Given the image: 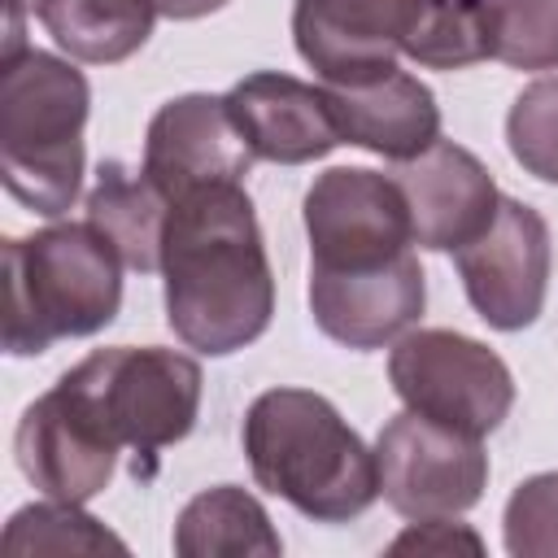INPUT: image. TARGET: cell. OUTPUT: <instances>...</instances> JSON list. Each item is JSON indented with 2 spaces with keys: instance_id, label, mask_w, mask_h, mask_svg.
Listing matches in <instances>:
<instances>
[{
  "instance_id": "cell-15",
  "label": "cell",
  "mask_w": 558,
  "mask_h": 558,
  "mask_svg": "<svg viewBox=\"0 0 558 558\" xmlns=\"http://www.w3.org/2000/svg\"><path fill=\"white\" fill-rule=\"evenodd\" d=\"M222 100L240 140L257 161L305 166L327 157L336 144H344L327 105V87H314L305 78L257 70V74H244Z\"/></svg>"
},
{
  "instance_id": "cell-24",
  "label": "cell",
  "mask_w": 558,
  "mask_h": 558,
  "mask_svg": "<svg viewBox=\"0 0 558 558\" xmlns=\"http://www.w3.org/2000/svg\"><path fill=\"white\" fill-rule=\"evenodd\" d=\"M484 554V541L475 527L453 523V514L445 519H414L392 545L388 554Z\"/></svg>"
},
{
  "instance_id": "cell-23",
  "label": "cell",
  "mask_w": 558,
  "mask_h": 558,
  "mask_svg": "<svg viewBox=\"0 0 558 558\" xmlns=\"http://www.w3.org/2000/svg\"><path fill=\"white\" fill-rule=\"evenodd\" d=\"M501 541L514 558H558V471L514 484L501 514Z\"/></svg>"
},
{
  "instance_id": "cell-21",
  "label": "cell",
  "mask_w": 558,
  "mask_h": 558,
  "mask_svg": "<svg viewBox=\"0 0 558 558\" xmlns=\"http://www.w3.org/2000/svg\"><path fill=\"white\" fill-rule=\"evenodd\" d=\"M488 57L510 70H558V0H484Z\"/></svg>"
},
{
  "instance_id": "cell-4",
  "label": "cell",
  "mask_w": 558,
  "mask_h": 558,
  "mask_svg": "<svg viewBox=\"0 0 558 558\" xmlns=\"http://www.w3.org/2000/svg\"><path fill=\"white\" fill-rule=\"evenodd\" d=\"M87 109L92 87L74 61L44 48L0 61V179L22 209L61 218L78 201Z\"/></svg>"
},
{
  "instance_id": "cell-12",
  "label": "cell",
  "mask_w": 558,
  "mask_h": 558,
  "mask_svg": "<svg viewBox=\"0 0 558 558\" xmlns=\"http://www.w3.org/2000/svg\"><path fill=\"white\" fill-rule=\"evenodd\" d=\"M257 157L240 140L227 100L187 92L166 100L144 131V174L170 196H187L209 183H244Z\"/></svg>"
},
{
  "instance_id": "cell-9",
  "label": "cell",
  "mask_w": 558,
  "mask_h": 558,
  "mask_svg": "<svg viewBox=\"0 0 558 558\" xmlns=\"http://www.w3.org/2000/svg\"><path fill=\"white\" fill-rule=\"evenodd\" d=\"M310 266L353 270L410 253V209L392 174L366 166H331L305 192Z\"/></svg>"
},
{
  "instance_id": "cell-20",
  "label": "cell",
  "mask_w": 558,
  "mask_h": 558,
  "mask_svg": "<svg viewBox=\"0 0 558 558\" xmlns=\"http://www.w3.org/2000/svg\"><path fill=\"white\" fill-rule=\"evenodd\" d=\"M9 554H126V541L113 536L100 519H92L74 501H31L4 523Z\"/></svg>"
},
{
  "instance_id": "cell-13",
  "label": "cell",
  "mask_w": 558,
  "mask_h": 558,
  "mask_svg": "<svg viewBox=\"0 0 558 558\" xmlns=\"http://www.w3.org/2000/svg\"><path fill=\"white\" fill-rule=\"evenodd\" d=\"M392 179L405 196L414 244L432 253H458L471 244L501 205L488 166L453 140H436L418 157L397 161Z\"/></svg>"
},
{
  "instance_id": "cell-8",
  "label": "cell",
  "mask_w": 558,
  "mask_h": 558,
  "mask_svg": "<svg viewBox=\"0 0 558 558\" xmlns=\"http://www.w3.org/2000/svg\"><path fill=\"white\" fill-rule=\"evenodd\" d=\"M379 497L401 519H445L471 510L488 488V453L480 436L423 418L392 414L375 436Z\"/></svg>"
},
{
  "instance_id": "cell-5",
  "label": "cell",
  "mask_w": 558,
  "mask_h": 558,
  "mask_svg": "<svg viewBox=\"0 0 558 558\" xmlns=\"http://www.w3.org/2000/svg\"><path fill=\"white\" fill-rule=\"evenodd\" d=\"M57 384L105 432V440L131 449L140 462L192 436L205 375L201 362L179 349L113 344L74 362Z\"/></svg>"
},
{
  "instance_id": "cell-16",
  "label": "cell",
  "mask_w": 558,
  "mask_h": 558,
  "mask_svg": "<svg viewBox=\"0 0 558 558\" xmlns=\"http://www.w3.org/2000/svg\"><path fill=\"white\" fill-rule=\"evenodd\" d=\"M323 87L344 144L371 148L388 161H410L440 140V105L432 87L401 65H388L357 83Z\"/></svg>"
},
{
  "instance_id": "cell-19",
  "label": "cell",
  "mask_w": 558,
  "mask_h": 558,
  "mask_svg": "<svg viewBox=\"0 0 558 558\" xmlns=\"http://www.w3.org/2000/svg\"><path fill=\"white\" fill-rule=\"evenodd\" d=\"M44 31L70 61L118 65L140 52L153 35V0H39Z\"/></svg>"
},
{
  "instance_id": "cell-26",
  "label": "cell",
  "mask_w": 558,
  "mask_h": 558,
  "mask_svg": "<svg viewBox=\"0 0 558 558\" xmlns=\"http://www.w3.org/2000/svg\"><path fill=\"white\" fill-rule=\"evenodd\" d=\"M22 4L26 0H9V35H4V57L22 52Z\"/></svg>"
},
{
  "instance_id": "cell-14",
  "label": "cell",
  "mask_w": 558,
  "mask_h": 558,
  "mask_svg": "<svg viewBox=\"0 0 558 558\" xmlns=\"http://www.w3.org/2000/svg\"><path fill=\"white\" fill-rule=\"evenodd\" d=\"M13 453L22 475L57 501H92L109 488L118 466V445L100 436V427L78 410V401L52 384L44 397H35L13 432Z\"/></svg>"
},
{
  "instance_id": "cell-25",
  "label": "cell",
  "mask_w": 558,
  "mask_h": 558,
  "mask_svg": "<svg viewBox=\"0 0 558 558\" xmlns=\"http://www.w3.org/2000/svg\"><path fill=\"white\" fill-rule=\"evenodd\" d=\"M231 0H153V9L170 22H196V17H209L218 9H227Z\"/></svg>"
},
{
  "instance_id": "cell-17",
  "label": "cell",
  "mask_w": 558,
  "mask_h": 558,
  "mask_svg": "<svg viewBox=\"0 0 558 558\" xmlns=\"http://www.w3.org/2000/svg\"><path fill=\"white\" fill-rule=\"evenodd\" d=\"M83 209H87V222L113 244L126 270H140V275L161 270L170 196L144 170H126L122 161H100Z\"/></svg>"
},
{
  "instance_id": "cell-3",
  "label": "cell",
  "mask_w": 558,
  "mask_h": 558,
  "mask_svg": "<svg viewBox=\"0 0 558 558\" xmlns=\"http://www.w3.org/2000/svg\"><path fill=\"white\" fill-rule=\"evenodd\" d=\"M122 310V257L83 222L4 240V353L35 357L57 340L105 331Z\"/></svg>"
},
{
  "instance_id": "cell-1",
  "label": "cell",
  "mask_w": 558,
  "mask_h": 558,
  "mask_svg": "<svg viewBox=\"0 0 558 558\" xmlns=\"http://www.w3.org/2000/svg\"><path fill=\"white\" fill-rule=\"evenodd\" d=\"M161 279L170 331L205 357H227L270 327L275 270L244 183H209L170 201Z\"/></svg>"
},
{
  "instance_id": "cell-18",
  "label": "cell",
  "mask_w": 558,
  "mask_h": 558,
  "mask_svg": "<svg viewBox=\"0 0 558 558\" xmlns=\"http://www.w3.org/2000/svg\"><path fill=\"white\" fill-rule=\"evenodd\" d=\"M174 554L179 558H275L283 541L266 514V506L240 484H214L196 493L174 519Z\"/></svg>"
},
{
  "instance_id": "cell-11",
  "label": "cell",
  "mask_w": 558,
  "mask_h": 558,
  "mask_svg": "<svg viewBox=\"0 0 558 558\" xmlns=\"http://www.w3.org/2000/svg\"><path fill=\"white\" fill-rule=\"evenodd\" d=\"M427 305V275L414 253L379 266L327 270L310 266V314L314 327L344 349H384L401 340Z\"/></svg>"
},
{
  "instance_id": "cell-22",
  "label": "cell",
  "mask_w": 558,
  "mask_h": 558,
  "mask_svg": "<svg viewBox=\"0 0 558 558\" xmlns=\"http://www.w3.org/2000/svg\"><path fill=\"white\" fill-rule=\"evenodd\" d=\"M510 157L541 183H558V74L527 83L506 113Z\"/></svg>"
},
{
  "instance_id": "cell-2",
  "label": "cell",
  "mask_w": 558,
  "mask_h": 558,
  "mask_svg": "<svg viewBox=\"0 0 558 558\" xmlns=\"http://www.w3.org/2000/svg\"><path fill=\"white\" fill-rule=\"evenodd\" d=\"M240 440L257 488L314 523H349L379 497L375 449L314 388H266L253 397Z\"/></svg>"
},
{
  "instance_id": "cell-10",
  "label": "cell",
  "mask_w": 558,
  "mask_h": 558,
  "mask_svg": "<svg viewBox=\"0 0 558 558\" xmlns=\"http://www.w3.org/2000/svg\"><path fill=\"white\" fill-rule=\"evenodd\" d=\"M471 310L497 331H523L541 318L549 292V222L527 201L501 196L493 222L453 253Z\"/></svg>"
},
{
  "instance_id": "cell-6",
  "label": "cell",
  "mask_w": 558,
  "mask_h": 558,
  "mask_svg": "<svg viewBox=\"0 0 558 558\" xmlns=\"http://www.w3.org/2000/svg\"><path fill=\"white\" fill-rule=\"evenodd\" d=\"M388 384L405 410L480 440L497 432L514 405L510 366L484 340L449 327H410L392 340Z\"/></svg>"
},
{
  "instance_id": "cell-7",
  "label": "cell",
  "mask_w": 558,
  "mask_h": 558,
  "mask_svg": "<svg viewBox=\"0 0 558 558\" xmlns=\"http://www.w3.org/2000/svg\"><path fill=\"white\" fill-rule=\"evenodd\" d=\"M440 0H296L292 39L323 83L371 78L397 57L423 61Z\"/></svg>"
}]
</instances>
